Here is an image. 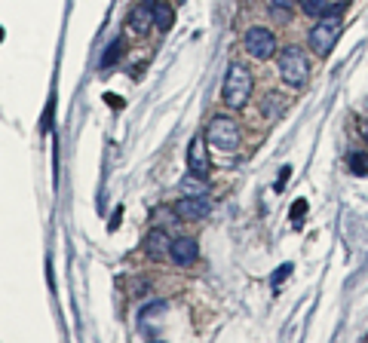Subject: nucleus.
Instances as JSON below:
<instances>
[{
    "label": "nucleus",
    "mask_w": 368,
    "mask_h": 343,
    "mask_svg": "<svg viewBox=\"0 0 368 343\" xmlns=\"http://www.w3.org/2000/svg\"><path fill=\"white\" fill-rule=\"evenodd\" d=\"M252 71L246 68V64L234 62L227 68V77H224V86H221V101L230 107V110H243L248 105V98H252Z\"/></svg>",
    "instance_id": "1"
},
{
    "label": "nucleus",
    "mask_w": 368,
    "mask_h": 343,
    "mask_svg": "<svg viewBox=\"0 0 368 343\" xmlns=\"http://www.w3.org/2000/svg\"><path fill=\"white\" fill-rule=\"evenodd\" d=\"M276 71H280L282 83L289 86H304L310 77V59L301 46H285L280 52V62H276Z\"/></svg>",
    "instance_id": "2"
},
{
    "label": "nucleus",
    "mask_w": 368,
    "mask_h": 343,
    "mask_svg": "<svg viewBox=\"0 0 368 343\" xmlns=\"http://www.w3.org/2000/svg\"><path fill=\"white\" fill-rule=\"evenodd\" d=\"M206 141L212 147H218V151H236L239 147V123L234 117H224V114H218V117H212L209 120V126H206Z\"/></svg>",
    "instance_id": "3"
},
{
    "label": "nucleus",
    "mask_w": 368,
    "mask_h": 343,
    "mask_svg": "<svg viewBox=\"0 0 368 343\" xmlns=\"http://www.w3.org/2000/svg\"><path fill=\"white\" fill-rule=\"evenodd\" d=\"M340 16H322L316 25L310 28V34H307V40H310V50L316 52V55H328L331 52V46L338 43V34H340Z\"/></svg>",
    "instance_id": "4"
},
{
    "label": "nucleus",
    "mask_w": 368,
    "mask_h": 343,
    "mask_svg": "<svg viewBox=\"0 0 368 343\" xmlns=\"http://www.w3.org/2000/svg\"><path fill=\"white\" fill-rule=\"evenodd\" d=\"M243 50L258 62L273 59L276 55V34L270 31V28H264V25H252L243 34Z\"/></svg>",
    "instance_id": "5"
},
{
    "label": "nucleus",
    "mask_w": 368,
    "mask_h": 343,
    "mask_svg": "<svg viewBox=\"0 0 368 343\" xmlns=\"http://www.w3.org/2000/svg\"><path fill=\"white\" fill-rule=\"evenodd\" d=\"M172 209L181 221H202L212 211V202H209V197H181Z\"/></svg>",
    "instance_id": "6"
},
{
    "label": "nucleus",
    "mask_w": 368,
    "mask_h": 343,
    "mask_svg": "<svg viewBox=\"0 0 368 343\" xmlns=\"http://www.w3.org/2000/svg\"><path fill=\"white\" fill-rule=\"evenodd\" d=\"M169 248H172V239L163 227H154L151 233L144 236V252L151 261H166V257H169Z\"/></svg>",
    "instance_id": "7"
},
{
    "label": "nucleus",
    "mask_w": 368,
    "mask_h": 343,
    "mask_svg": "<svg viewBox=\"0 0 368 343\" xmlns=\"http://www.w3.org/2000/svg\"><path fill=\"white\" fill-rule=\"evenodd\" d=\"M169 257L178 267H190L193 261L200 257V245H197V239H190V236H181V239H172V248H169Z\"/></svg>",
    "instance_id": "8"
},
{
    "label": "nucleus",
    "mask_w": 368,
    "mask_h": 343,
    "mask_svg": "<svg viewBox=\"0 0 368 343\" xmlns=\"http://www.w3.org/2000/svg\"><path fill=\"white\" fill-rule=\"evenodd\" d=\"M188 169L193 175H200V178H209L212 163H209V151H206V144H202V138H193L188 147Z\"/></svg>",
    "instance_id": "9"
},
{
    "label": "nucleus",
    "mask_w": 368,
    "mask_h": 343,
    "mask_svg": "<svg viewBox=\"0 0 368 343\" xmlns=\"http://www.w3.org/2000/svg\"><path fill=\"white\" fill-rule=\"evenodd\" d=\"M126 28H129V31H132L135 37H144V34L154 28V6H151V4H138L132 13H129Z\"/></svg>",
    "instance_id": "10"
},
{
    "label": "nucleus",
    "mask_w": 368,
    "mask_h": 343,
    "mask_svg": "<svg viewBox=\"0 0 368 343\" xmlns=\"http://www.w3.org/2000/svg\"><path fill=\"white\" fill-rule=\"evenodd\" d=\"M181 197H209V178H200V175H184L178 181Z\"/></svg>",
    "instance_id": "11"
},
{
    "label": "nucleus",
    "mask_w": 368,
    "mask_h": 343,
    "mask_svg": "<svg viewBox=\"0 0 368 343\" xmlns=\"http://www.w3.org/2000/svg\"><path fill=\"white\" fill-rule=\"evenodd\" d=\"M154 28H160V31H169L175 25V9L166 4V0H154Z\"/></svg>",
    "instance_id": "12"
},
{
    "label": "nucleus",
    "mask_w": 368,
    "mask_h": 343,
    "mask_svg": "<svg viewBox=\"0 0 368 343\" xmlns=\"http://www.w3.org/2000/svg\"><path fill=\"white\" fill-rule=\"evenodd\" d=\"M282 110H285V101H282L280 92H267L264 101H261V114H264V120L282 117Z\"/></svg>",
    "instance_id": "13"
},
{
    "label": "nucleus",
    "mask_w": 368,
    "mask_h": 343,
    "mask_svg": "<svg viewBox=\"0 0 368 343\" xmlns=\"http://www.w3.org/2000/svg\"><path fill=\"white\" fill-rule=\"evenodd\" d=\"M298 6H301V13L310 16V18H322V16L328 13V4H326V0H298Z\"/></svg>",
    "instance_id": "14"
},
{
    "label": "nucleus",
    "mask_w": 368,
    "mask_h": 343,
    "mask_svg": "<svg viewBox=\"0 0 368 343\" xmlns=\"http://www.w3.org/2000/svg\"><path fill=\"white\" fill-rule=\"evenodd\" d=\"M350 169H353V175H368V156L362 151L350 153Z\"/></svg>",
    "instance_id": "15"
},
{
    "label": "nucleus",
    "mask_w": 368,
    "mask_h": 343,
    "mask_svg": "<svg viewBox=\"0 0 368 343\" xmlns=\"http://www.w3.org/2000/svg\"><path fill=\"white\" fill-rule=\"evenodd\" d=\"M120 50H123V40H114L108 46V52H105V59H101V68H110L117 59H120Z\"/></svg>",
    "instance_id": "16"
},
{
    "label": "nucleus",
    "mask_w": 368,
    "mask_h": 343,
    "mask_svg": "<svg viewBox=\"0 0 368 343\" xmlns=\"http://www.w3.org/2000/svg\"><path fill=\"white\" fill-rule=\"evenodd\" d=\"M289 273H292V264H282V267H276V273H273V279H270V285H273V291L280 289V285L289 279Z\"/></svg>",
    "instance_id": "17"
},
{
    "label": "nucleus",
    "mask_w": 368,
    "mask_h": 343,
    "mask_svg": "<svg viewBox=\"0 0 368 343\" xmlns=\"http://www.w3.org/2000/svg\"><path fill=\"white\" fill-rule=\"evenodd\" d=\"M304 211H307V199H298V202H294V206H292V211H289V218L294 221V224H298Z\"/></svg>",
    "instance_id": "18"
},
{
    "label": "nucleus",
    "mask_w": 368,
    "mask_h": 343,
    "mask_svg": "<svg viewBox=\"0 0 368 343\" xmlns=\"http://www.w3.org/2000/svg\"><path fill=\"white\" fill-rule=\"evenodd\" d=\"M298 0H270V9H292Z\"/></svg>",
    "instance_id": "19"
},
{
    "label": "nucleus",
    "mask_w": 368,
    "mask_h": 343,
    "mask_svg": "<svg viewBox=\"0 0 368 343\" xmlns=\"http://www.w3.org/2000/svg\"><path fill=\"white\" fill-rule=\"evenodd\" d=\"M289 172H292V169H289V165H285V169H282V175H280V178H276V190H282L285 184H289Z\"/></svg>",
    "instance_id": "20"
},
{
    "label": "nucleus",
    "mask_w": 368,
    "mask_h": 343,
    "mask_svg": "<svg viewBox=\"0 0 368 343\" xmlns=\"http://www.w3.org/2000/svg\"><path fill=\"white\" fill-rule=\"evenodd\" d=\"M362 138H365V141H368V126H362Z\"/></svg>",
    "instance_id": "21"
},
{
    "label": "nucleus",
    "mask_w": 368,
    "mask_h": 343,
    "mask_svg": "<svg viewBox=\"0 0 368 343\" xmlns=\"http://www.w3.org/2000/svg\"><path fill=\"white\" fill-rule=\"evenodd\" d=\"M0 40H4V28H0Z\"/></svg>",
    "instance_id": "22"
}]
</instances>
